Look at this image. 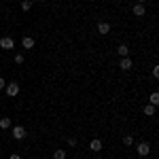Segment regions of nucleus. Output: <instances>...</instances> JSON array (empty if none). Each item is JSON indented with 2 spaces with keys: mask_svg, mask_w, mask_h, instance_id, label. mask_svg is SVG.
Wrapping results in <instances>:
<instances>
[{
  "mask_svg": "<svg viewBox=\"0 0 159 159\" xmlns=\"http://www.w3.org/2000/svg\"><path fill=\"white\" fill-rule=\"evenodd\" d=\"M11 136L15 138V140H24L25 136H28V132H25V127H24V125H13Z\"/></svg>",
  "mask_w": 159,
  "mask_h": 159,
  "instance_id": "obj_1",
  "label": "nucleus"
},
{
  "mask_svg": "<svg viewBox=\"0 0 159 159\" xmlns=\"http://www.w3.org/2000/svg\"><path fill=\"white\" fill-rule=\"evenodd\" d=\"M110 30H112V25H110L108 21H100V24L96 25V32H98L100 36H106V34H108Z\"/></svg>",
  "mask_w": 159,
  "mask_h": 159,
  "instance_id": "obj_2",
  "label": "nucleus"
},
{
  "mask_svg": "<svg viewBox=\"0 0 159 159\" xmlns=\"http://www.w3.org/2000/svg\"><path fill=\"white\" fill-rule=\"evenodd\" d=\"M13 47H15V40H13L11 36H2V38H0V49L11 51Z\"/></svg>",
  "mask_w": 159,
  "mask_h": 159,
  "instance_id": "obj_3",
  "label": "nucleus"
},
{
  "mask_svg": "<svg viewBox=\"0 0 159 159\" xmlns=\"http://www.w3.org/2000/svg\"><path fill=\"white\" fill-rule=\"evenodd\" d=\"M4 91H7V96H9V98H15V96L19 93V85H17L15 81H11L9 85L4 87Z\"/></svg>",
  "mask_w": 159,
  "mask_h": 159,
  "instance_id": "obj_4",
  "label": "nucleus"
},
{
  "mask_svg": "<svg viewBox=\"0 0 159 159\" xmlns=\"http://www.w3.org/2000/svg\"><path fill=\"white\" fill-rule=\"evenodd\" d=\"M136 153H138L140 157H147L148 153H151V144H148V142H140V144L136 147Z\"/></svg>",
  "mask_w": 159,
  "mask_h": 159,
  "instance_id": "obj_5",
  "label": "nucleus"
},
{
  "mask_svg": "<svg viewBox=\"0 0 159 159\" xmlns=\"http://www.w3.org/2000/svg\"><path fill=\"white\" fill-rule=\"evenodd\" d=\"M119 68L127 72V70H132V68H134V61L129 60V57H121V61H119Z\"/></svg>",
  "mask_w": 159,
  "mask_h": 159,
  "instance_id": "obj_6",
  "label": "nucleus"
},
{
  "mask_svg": "<svg viewBox=\"0 0 159 159\" xmlns=\"http://www.w3.org/2000/svg\"><path fill=\"white\" fill-rule=\"evenodd\" d=\"M132 13H134L136 17L147 15V4H134V7H132Z\"/></svg>",
  "mask_w": 159,
  "mask_h": 159,
  "instance_id": "obj_7",
  "label": "nucleus"
},
{
  "mask_svg": "<svg viewBox=\"0 0 159 159\" xmlns=\"http://www.w3.org/2000/svg\"><path fill=\"white\" fill-rule=\"evenodd\" d=\"M21 47H24L25 51L34 49V38H32V36H24V38H21Z\"/></svg>",
  "mask_w": 159,
  "mask_h": 159,
  "instance_id": "obj_8",
  "label": "nucleus"
},
{
  "mask_svg": "<svg viewBox=\"0 0 159 159\" xmlns=\"http://www.w3.org/2000/svg\"><path fill=\"white\" fill-rule=\"evenodd\" d=\"M117 53H119L121 57H129V45H125V43H121V45L117 47Z\"/></svg>",
  "mask_w": 159,
  "mask_h": 159,
  "instance_id": "obj_9",
  "label": "nucleus"
},
{
  "mask_svg": "<svg viewBox=\"0 0 159 159\" xmlns=\"http://www.w3.org/2000/svg\"><path fill=\"white\" fill-rule=\"evenodd\" d=\"M89 148H91L93 153H100V151H102V140H100V138H93V140L89 142Z\"/></svg>",
  "mask_w": 159,
  "mask_h": 159,
  "instance_id": "obj_10",
  "label": "nucleus"
},
{
  "mask_svg": "<svg viewBox=\"0 0 159 159\" xmlns=\"http://www.w3.org/2000/svg\"><path fill=\"white\" fill-rule=\"evenodd\" d=\"M66 155H68V153H66L64 148H55V151H53V159H66Z\"/></svg>",
  "mask_w": 159,
  "mask_h": 159,
  "instance_id": "obj_11",
  "label": "nucleus"
},
{
  "mask_svg": "<svg viewBox=\"0 0 159 159\" xmlns=\"http://www.w3.org/2000/svg\"><path fill=\"white\" fill-rule=\"evenodd\" d=\"M142 112H144L147 117H153V115H155V106H153V104H147V106L142 108Z\"/></svg>",
  "mask_w": 159,
  "mask_h": 159,
  "instance_id": "obj_12",
  "label": "nucleus"
},
{
  "mask_svg": "<svg viewBox=\"0 0 159 159\" xmlns=\"http://www.w3.org/2000/svg\"><path fill=\"white\" fill-rule=\"evenodd\" d=\"M9 127H11V119L9 117H2L0 119V129H9Z\"/></svg>",
  "mask_w": 159,
  "mask_h": 159,
  "instance_id": "obj_13",
  "label": "nucleus"
},
{
  "mask_svg": "<svg viewBox=\"0 0 159 159\" xmlns=\"http://www.w3.org/2000/svg\"><path fill=\"white\" fill-rule=\"evenodd\" d=\"M123 144H125V147H132V144H134V136L125 134V136H123Z\"/></svg>",
  "mask_w": 159,
  "mask_h": 159,
  "instance_id": "obj_14",
  "label": "nucleus"
},
{
  "mask_svg": "<svg viewBox=\"0 0 159 159\" xmlns=\"http://www.w3.org/2000/svg\"><path fill=\"white\" fill-rule=\"evenodd\" d=\"M148 100H151V104H153V106H157V104H159V93H157V91H153V93L148 96Z\"/></svg>",
  "mask_w": 159,
  "mask_h": 159,
  "instance_id": "obj_15",
  "label": "nucleus"
},
{
  "mask_svg": "<svg viewBox=\"0 0 159 159\" xmlns=\"http://www.w3.org/2000/svg\"><path fill=\"white\" fill-rule=\"evenodd\" d=\"M30 9H32V0H24V2H21V11H30Z\"/></svg>",
  "mask_w": 159,
  "mask_h": 159,
  "instance_id": "obj_16",
  "label": "nucleus"
},
{
  "mask_svg": "<svg viewBox=\"0 0 159 159\" xmlns=\"http://www.w3.org/2000/svg\"><path fill=\"white\" fill-rule=\"evenodd\" d=\"M76 144H79L76 136H70V138H68V147H76Z\"/></svg>",
  "mask_w": 159,
  "mask_h": 159,
  "instance_id": "obj_17",
  "label": "nucleus"
},
{
  "mask_svg": "<svg viewBox=\"0 0 159 159\" xmlns=\"http://www.w3.org/2000/svg\"><path fill=\"white\" fill-rule=\"evenodd\" d=\"M15 64H24V55H21V53L15 55Z\"/></svg>",
  "mask_w": 159,
  "mask_h": 159,
  "instance_id": "obj_18",
  "label": "nucleus"
},
{
  "mask_svg": "<svg viewBox=\"0 0 159 159\" xmlns=\"http://www.w3.org/2000/svg\"><path fill=\"white\" fill-rule=\"evenodd\" d=\"M153 79H159V68H157V66L153 68Z\"/></svg>",
  "mask_w": 159,
  "mask_h": 159,
  "instance_id": "obj_19",
  "label": "nucleus"
},
{
  "mask_svg": "<svg viewBox=\"0 0 159 159\" xmlns=\"http://www.w3.org/2000/svg\"><path fill=\"white\" fill-rule=\"evenodd\" d=\"M4 87H7V81H4V79L0 76V89H4Z\"/></svg>",
  "mask_w": 159,
  "mask_h": 159,
  "instance_id": "obj_20",
  "label": "nucleus"
},
{
  "mask_svg": "<svg viewBox=\"0 0 159 159\" xmlns=\"http://www.w3.org/2000/svg\"><path fill=\"white\" fill-rule=\"evenodd\" d=\"M9 159H21V155H17V153H13V155H11Z\"/></svg>",
  "mask_w": 159,
  "mask_h": 159,
  "instance_id": "obj_21",
  "label": "nucleus"
},
{
  "mask_svg": "<svg viewBox=\"0 0 159 159\" xmlns=\"http://www.w3.org/2000/svg\"><path fill=\"white\" fill-rule=\"evenodd\" d=\"M136 4H147V0H136Z\"/></svg>",
  "mask_w": 159,
  "mask_h": 159,
  "instance_id": "obj_22",
  "label": "nucleus"
},
{
  "mask_svg": "<svg viewBox=\"0 0 159 159\" xmlns=\"http://www.w3.org/2000/svg\"><path fill=\"white\" fill-rule=\"evenodd\" d=\"M36 2H47V0H36Z\"/></svg>",
  "mask_w": 159,
  "mask_h": 159,
  "instance_id": "obj_23",
  "label": "nucleus"
}]
</instances>
